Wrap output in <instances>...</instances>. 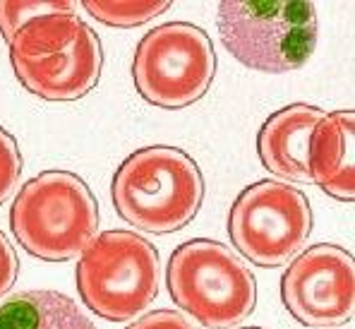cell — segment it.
Listing matches in <instances>:
<instances>
[{
	"mask_svg": "<svg viewBox=\"0 0 355 329\" xmlns=\"http://www.w3.org/2000/svg\"><path fill=\"white\" fill-rule=\"evenodd\" d=\"M128 329H197L187 317H182L175 310H154L147 312L144 317H139L137 322H132Z\"/></svg>",
	"mask_w": 355,
	"mask_h": 329,
	"instance_id": "17",
	"label": "cell"
},
{
	"mask_svg": "<svg viewBox=\"0 0 355 329\" xmlns=\"http://www.w3.org/2000/svg\"><path fill=\"white\" fill-rule=\"evenodd\" d=\"M159 289V250L139 233H98L80 255L77 291L89 310L103 320H135L154 303Z\"/></svg>",
	"mask_w": 355,
	"mask_h": 329,
	"instance_id": "5",
	"label": "cell"
},
{
	"mask_svg": "<svg viewBox=\"0 0 355 329\" xmlns=\"http://www.w3.org/2000/svg\"><path fill=\"white\" fill-rule=\"evenodd\" d=\"M10 228L29 255L65 262L98 233V205L80 176L44 171L27 180L10 210Z\"/></svg>",
	"mask_w": 355,
	"mask_h": 329,
	"instance_id": "2",
	"label": "cell"
},
{
	"mask_svg": "<svg viewBox=\"0 0 355 329\" xmlns=\"http://www.w3.org/2000/svg\"><path fill=\"white\" fill-rule=\"evenodd\" d=\"M312 210L297 187L259 180L245 187L228 214L233 248L257 267H281L307 245Z\"/></svg>",
	"mask_w": 355,
	"mask_h": 329,
	"instance_id": "7",
	"label": "cell"
},
{
	"mask_svg": "<svg viewBox=\"0 0 355 329\" xmlns=\"http://www.w3.org/2000/svg\"><path fill=\"white\" fill-rule=\"evenodd\" d=\"M12 70L19 85L44 101H77L101 80V39L85 24L82 34L62 53L41 60H12Z\"/></svg>",
	"mask_w": 355,
	"mask_h": 329,
	"instance_id": "9",
	"label": "cell"
},
{
	"mask_svg": "<svg viewBox=\"0 0 355 329\" xmlns=\"http://www.w3.org/2000/svg\"><path fill=\"white\" fill-rule=\"evenodd\" d=\"M87 22L77 17V12L44 15L24 24L10 41V62L12 60H41L62 53L77 36L82 34Z\"/></svg>",
	"mask_w": 355,
	"mask_h": 329,
	"instance_id": "13",
	"label": "cell"
},
{
	"mask_svg": "<svg viewBox=\"0 0 355 329\" xmlns=\"http://www.w3.org/2000/svg\"><path fill=\"white\" fill-rule=\"evenodd\" d=\"M216 75V53L205 29L168 22L142 36L132 60L139 96L159 108H185L200 101Z\"/></svg>",
	"mask_w": 355,
	"mask_h": 329,
	"instance_id": "6",
	"label": "cell"
},
{
	"mask_svg": "<svg viewBox=\"0 0 355 329\" xmlns=\"http://www.w3.org/2000/svg\"><path fill=\"white\" fill-rule=\"evenodd\" d=\"M355 113L334 111L312 130L307 144V171L310 183L320 185L327 195L341 202L355 200Z\"/></svg>",
	"mask_w": 355,
	"mask_h": 329,
	"instance_id": "11",
	"label": "cell"
},
{
	"mask_svg": "<svg viewBox=\"0 0 355 329\" xmlns=\"http://www.w3.org/2000/svg\"><path fill=\"white\" fill-rule=\"evenodd\" d=\"M17 274H19L17 253H15V248L10 245L8 236L0 231V298L12 291L15 281H17Z\"/></svg>",
	"mask_w": 355,
	"mask_h": 329,
	"instance_id": "18",
	"label": "cell"
},
{
	"mask_svg": "<svg viewBox=\"0 0 355 329\" xmlns=\"http://www.w3.org/2000/svg\"><path fill=\"white\" fill-rule=\"evenodd\" d=\"M85 10L108 27H139L171 8L166 0H85Z\"/></svg>",
	"mask_w": 355,
	"mask_h": 329,
	"instance_id": "14",
	"label": "cell"
},
{
	"mask_svg": "<svg viewBox=\"0 0 355 329\" xmlns=\"http://www.w3.org/2000/svg\"><path fill=\"white\" fill-rule=\"evenodd\" d=\"M58 12H77L72 3H34V0H19V3H5L0 0V34L3 39L12 41V36L27 22L44 15H58Z\"/></svg>",
	"mask_w": 355,
	"mask_h": 329,
	"instance_id": "15",
	"label": "cell"
},
{
	"mask_svg": "<svg viewBox=\"0 0 355 329\" xmlns=\"http://www.w3.org/2000/svg\"><path fill=\"white\" fill-rule=\"evenodd\" d=\"M113 205L137 231L175 233L197 217L205 178L190 154L178 147H144L118 166L111 185Z\"/></svg>",
	"mask_w": 355,
	"mask_h": 329,
	"instance_id": "1",
	"label": "cell"
},
{
	"mask_svg": "<svg viewBox=\"0 0 355 329\" xmlns=\"http://www.w3.org/2000/svg\"><path fill=\"white\" fill-rule=\"evenodd\" d=\"M0 329H96L77 303L51 289H31L0 303Z\"/></svg>",
	"mask_w": 355,
	"mask_h": 329,
	"instance_id": "12",
	"label": "cell"
},
{
	"mask_svg": "<svg viewBox=\"0 0 355 329\" xmlns=\"http://www.w3.org/2000/svg\"><path fill=\"white\" fill-rule=\"evenodd\" d=\"M171 298L207 329H233L257 305V279L248 264L216 240H187L171 255Z\"/></svg>",
	"mask_w": 355,
	"mask_h": 329,
	"instance_id": "4",
	"label": "cell"
},
{
	"mask_svg": "<svg viewBox=\"0 0 355 329\" xmlns=\"http://www.w3.org/2000/svg\"><path fill=\"white\" fill-rule=\"evenodd\" d=\"M22 176V151L12 135L0 128V205L15 195Z\"/></svg>",
	"mask_w": 355,
	"mask_h": 329,
	"instance_id": "16",
	"label": "cell"
},
{
	"mask_svg": "<svg viewBox=\"0 0 355 329\" xmlns=\"http://www.w3.org/2000/svg\"><path fill=\"white\" fill-rule=\"evenodd\" d=\"M226 51L245 67L284 75L302 67L317 46V10L312 3L226 0L216 10Z\"/></svg>",
	"mask_w": 355,
	"mask_h": 329,
	"instance_id": "3",
	"label": "cell"
},
{
	"mask_svg": "<svg viewBox=\"0 0 355 329\" xmlns=\"http://www.w3.org/2000/svg\"><path fill=\"white\" fill-rule=\"evenodd\" d=\"M281 298L300 325L341 327L355 312V262L338 245H312L281 276Z\"/></svg>",
	"mask_w": 355,
	"mask_h": 329,
	"instance_id": "8",
	"label": "cell"
},
{
	"mask_svg": "<svg viewBox=\"0 0 355 329\" xmlns=\"http://www.w3.org/2000/svg\"><path fill=\"white\" fill-rule=\"evenodd\" d=\"M324 111L307 103H291L264 120L257 135L259 161L269 174L288 183H310L307 144Z\"/></svg>",
	"mask_w": 355,
	"mask_h": 329,
	"instance_id": "10",
	"label": "cell"
},
{
	"mask_svg": "<svg viewBox=\"0 0 355 329\" xmlns=\"http://www.w3.org/2000/svg\"><path fill=\"white\" fill-rule=\"evenodd\" d=\"M243 329H259V327H243Z\"/></svg>",
	"mask_w": 355,
	"mask_h": 329,
	"instance_id": "19",
	"label": "cell"
}]
</instances>
